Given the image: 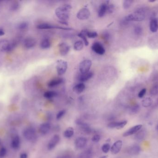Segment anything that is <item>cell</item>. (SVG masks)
<instances>
[{
	"mask_svg": "<svg viewBox=\"0 0 158 158\" xmlns=\"http://www.w3.org/2000/svg\"><path fill=\"white\" fill-rule=\"evenodd\" d=\"M10 42L6 40H0V51L1 52H7L10 46Z\"/></svg>",
	"mask_w": 158,
	"mask_h": 158,
	"instance_id": "ffe728a7",
	"label": "cell"
},
{
	"mask_svg": "<svg viewBox=\"0 0 158 158\" xmlns=\"http://www.w3.org/2000/svg\"><path fill=\"white\" fill-rule=\"evenodd\" d=\"M60 140V138L58 135H54L48 143L47 146L48 150H51L53 149L59 142Z\"/></svg>",
	"mask_w": 158,
	"mask_h": 158,
	"instance_id": "30bf717a",
	"label": "cell"
},
{
	"mask_svg": "<svg viewBox=\"0 0 158 158\" xmlns=\"http://www.w3.org/2000/svg\"><path fill=\"white\" fill-rule=\"evenodd\" d=\"M60 53L62 56H65L69 53L70 47L66 43H62L59 45Z\"/></svg>",
	"mask_w": 158,
	"mask_h": 158,
	"instance_id": "9a60e30c",
	"label": "cell"
},
{
	"mask_svg": "<svg viewBox=\"0 0 158 158\" xmlns=\"http://www.w3.org/2000/svg\"><path fill=\"white\" fill-rule=\"evenodd\" d=\"M134 31H135V34L137 35H141L142 33V28L141 26H137L135 27Z\"/></svg>",
	"mask_w": 158,
	"mask_h": 158,
	"instance_id": "ab89813d",
	"label": "cell"
},
{
	"mask_svg": "<svg viewBox=\"0 0 158 158\" xmlns=\"http://www.w3.org/2000/svg\"><path fill=\"white\" fill-rule=\"evenodd\" d=\"M123 142L121 140H118L115 142L110 148V151L113 155H116L120 152L122 148Z\"/></svg>",
	"mask_w": 158,
	"mask_h": 158,
	"instance_id": "9c48e42d",
	"label": "cell"
},
{
	"mask_svg": "<svg viewBox=\"0 0 158 158\" xmlns=\"http://www.w3.org/2000/svg\"><path fill=\"white\" fill-rule=\"evenodd\" d=\"M67 68V64L66 61L63 60H58L57 61V73L59 75H62L64 74Z\"/></svg>",
	"mask_w": 158,
	"mask_h": 158,
	"instance_id": "5b68a950",
	"label": "cell"
},
{
	"mask_svg": "<svg viewBox=\"0 0 158 158\" xmlns=\"http://www.w3.org/2000/svg\"><path fill=\"white\" fill-rule=\"evenodd\" d=\"M51 129V126L49 123H44L40 125L39 131L42 135H46L49 133Z\"/></svg>",
	"mask_w": 158,
	"mask_h": 158,
	"instance_id": "5bb4252c",
	"label": "cell"
},
{
	"mask_svg": "<svg viewBox=\"0 0 158 158\" xmlns=\"http://www.w3.org/2000/svg\"><path fill=\"white\" fill-rule=\"evenodd\" d=\"M28 26H29V24L28 22L24 21L19 24L18 26V28L19 29L23 30L27 29V28H28Z\"/></svg>",
	"mask_w": 158,
	"mask_h": 158,
	"instance_id": "836d02e7",
	"label": "cell"
},
{
	"mask_svg": "<svg viewBox=\"0 0 158 158\" xmlns=\"http://www.w3.org/2000/svg\"><path fill=\"white\" fill-rule=\"evenodd\" d=\"M149 1L150 3H153V2H155V1Z\"/></svg>",
	"mask_w": 158,
	"mask_h": 158,
	"instance_id": "db71d44e",
	"label": "cell"
},
{
	"mask_svg": "<svg viewBox=\"0 0 158 158\" xmlns=\"http://www.w3.org/2000/svg\"><path fill=\"white\" fill-rule=\"evenodd\" d=\"M100 140V136L99 135H94L93 137H92V140L93 142L95 143H98L99 142Z\"/></svg>",
	"mask_w": 158,
	"mask_h": 158,
	"instance_id": "bcb514c9",
	"label": "cell"
},
{
	"mask_svg": "<svg viewBox=\"0 0 158 158\" xmlns=\"http://www.w3.org/2000/svg\"><path fill=\"white\" fill-rule=\"evenodd\" d=\"M84 47V44L82 41L79 40L76 42L74 44V49L76 51H80Z\"/></svg>",
	"mask_w": 158,
	"mask_h": 158,
	"instance_id": "1f68e13d",
	"label": "cell"
},
{
	"mask_svg": "<svg viewBox=\"0 0 158 158\" xmlns=\"http://www.w3.org/2000/svg\"><path fill=\"white\" fill-rule=\"evenodd\" d=\"M150 29L153 33H155L158 31V21L156 18L152 19L150 21Z\"/></svg>",
	"mask_w": 158,
	"mask_h": 158,
	"instance_id": "603a6c76",
	"label": "cell"
},
{
	"mask_svg": "<svg viewBox=\"0 0 158 158\" xmlns=\"http://www.w3.org/2000/svg\"><path fill=\"white\" fill-rule=\"evenodd\" d=\"M87 31V30H84L82 31L80 33H79L78 34V36L80 37L83 40L84 44H85L86 46H89V41L87 40L86 37Z\"/></svg>",
	"mask_w": 158,
	"mask_h": 158,
	"instance_id": "4316f807",
	"label": "cell"
},
{
	"mask_svg": "<svg viewBox=\"0 0 158 158\" xmlns=\"http://www.w3.org/2000/svg\"><path fill=\"white\" fill-rule=\"evenodd\" d=\"M63 79L61 78H58V79H54L51 81L49 82L48 84V86L49 87L52 88L54 87L58 86V85L63 83Z\"/></svg>",
	"mask_w": 158,
	"mask_h": 158,
	"instance_id": "d4e9b609",
	"label": "cell"
},
{
	"mask_svg": "<svg viewBox=\"0 0 158 158\" xmlns=\"http://www.w3.org/2000/svg\"><path fill=\"white\" fill-rule=\"evenodd\" d=\"M74 134V130L72 127H69L67 128L66 130H65L63 133V135L66 138H70L73 136Z\"/></svg>",
	"mask_w": 158,
	"mask_h": 158,
	"instance_id": "83f0119b",
	"label": "cell"
},
{
	"mask_svg": "<svg viewBox=\"0 0 158 158\" xmlns=\"http://www.w3.org/2000/svg\"><path fill=\"white\" fill-rule=\"evenodd\" d=\"M60 23L62 24H63V25H68V24H67V21H59Z\"/></svg>",
	"mask_w": 158,
	"mask_h": 158,
	"instance_id": "f907efd6",
	"label": "cell"
},
{
	"mask_svg": "<svg viewBox=\"0 0 158 158\" xmlns=\"http://www.w3.org/2000/svg\"><path fill=\"white\" fill-rule=\"evenodd\" d=\"M85 89V84L83 83H80L74 86L73 88V91L77 94H80Z\"/></svg>",
	"mask_w": 158,
	"mask_h": 158,
	"instance_id": "484cf974",
	"label": "cell"
},
{
	"mask_svg": "<svg viewBox=\"0 0 158 158\" xmlns=\"http://www.w3.org/2000/svg\"><path fill=\"white\" fill-rule=\"evenodd\" d=\"M66 110H64V109H63V110H61L59 112L57 113V116H56V118L58 120H59L61 119H62L63 118V116H64L65 114H66Z\"/></svg>",
	"mask_w": 158,
	"mask_h": 158,
	"instance_id": "74e56055",
	"label": "cell"
},
{
	"mask_svg": "<svg viewBox=\"0 0 158 158\" xmlns=\"http://www.w3.org/2000/svg\"><path fill=\"white\" fill-rule=\"evenodd\" d=\"M145 8H139L135 13L126 16L124 18L123 21L124 22H128L132 21H142L145 18Z\"/></svg>",
	"mask_w": 158,
	"mask_h": 158,
	"instance_id": "6da1fadb",
	"label": "cell"
},
{
	"mask_svg": "<svg viewBox=\"0 0 158 158\" xmlns=\"http://www.w3.org/2000/svg\"><path fill=\"white\" fill-rule=\"evenodd\" d=\"M50 41L48 39H45L43 40L40 44V47L43 49H48V48H50Z\"/></svg>",
	"mask_w": 158,
	"mask_h": 158,
	"instance_id": "f546056e",
	"label": "cell"
},
{
	"mask_svg": "<svg viewBox=\"0 0 158 158\" xmlns=\"http://www.w3.org/2000/svg\"><path fill=\"white\" fill-rule=\"evenodd\" d=\"M71 9L72 7L70 5L66 4L57 8L55 13L57 16L61 21H67L69 18L70 12Z\"/></svg>",
	"mask_w": 158,
	"mask_h": 158,
	"instance_id": "7a4b0ae2",
	"label": "cell"
},
{
	"mask_svg": "<svg viewBox=\"0 0 158 158\" xmlns=\"http://www.w3.org/2000/svg\"><path fill=\"white\" fill-rule=\"evenodd\" d=\"M57 96V93L53 91H48L44 93V96L47 99L52 98Z\"/></svg>",
	"mask_w": 158,
	"mask_h": 158,
	"instance_id": "4dcf8cb0",
	"label": "cell"
},
{
	"mask_svg": "<svg viewBox=\"0 0 158 158\" xmlns=\"http://www.w3.org/2000/svg\"><path fill=\"white\" fill-rule=\"evenodd\" d=\"M93 151L90 148L83 151L79 155L78 158H92Z\"/></svg>",
	"mask_w": 158,
	"mask_h": 158,
	"instance_id": "7402d4cb",
	"label": "cell"
},
{
	"mask_svg": "<svg viewBox=\"0 0 158 158\" xmlns=\"http://www.w3.org/2000/svg\"><path fill=\"white\" fill-rule=\"evenodd\" d=\"M150 93L153 95H157L158 93V86H155L153 87L150 90Z\"/></svg>",
	"mask_w": 158,
	"mask_h": 158,
	"instance_id": "f6af8a7d",
	"label": "cell"
},
{
	"mask_svg": "<svg viewBox=\"0 0 158 158\" xmlns=\"http://www.w3.org/2000/svg\"><path fill=\"white\" fill-rule=\"evenodd\" d=\"M76 123L80 128L81 130L85 133L90 134L92 132V129L89 124L85 123L81 120H76Z\"/></svg>",
	"mask_w": 158,
	"mask_h": 158,
	"instance_id": "8992f818",
	"label": "cell"
},
{
	"mask_svg": "<svg viewBox=\"0 0 158 158\" xmlns=\"http://www.w3.org/2000/svg\"><path fill=\"white\" fill-rule=\"evenodd\" d=\"M0 144H1V141H0Z\"/></svg>",
	"mask_w": 158,
	"mask_h": 158,
	"instance_id": "11a10c76",
	"label": "cell"
},
{
	"mask_svg": "<svg viewBox=\"0 0 158 158\" xmlns=\"http://www.w3.org/2000/svg\"><path fill=\"white\" fill-rule=\"evenodd\" d=\"M140 109V108L139 105L136 104V105L132 107L130 109V113L132 114H137V113L139 111Z\"/></svg>",
	"mask_w": 158,
	"mask_h": 158,
	"instance_id": "d590c367",
	"label": "cell"
},
{
	"mask_svg": "<svg viewBox=\"0 0 158 158\" xmlns=\"http://www.w3.org/2000/svg\"><path fill=\"white\" fill-rule=\"evenodd\" d=\"M127 121H121V122H112L108 124V128L110 129H121L124 128L127 124Z\"/></svg>",
	"mask_w": 158,
	"mask_h": 158,
	"instance_id": "ba28073f",
	"label": "cell"
},
{
	"mask_svg": "<svg viewBox=\"0 0 158 158\" xmlns=\"http://www.w3.org/2000/svg\"><path fill=\"white\" fill-rule=\"evenodd\" d=\"M136 138L137 139V140H142L144 137V133L143 131H140L139 132L136 134Z\"/></svg>",
	"mask_w": 158,
	"mask_h": 158,
	"instance_id": "7bdbcfd3",
	"label": "cell"
},
{
	"mask_svg": "<svg viewBox=\"0 0 158 158\" xmlns=\"http://www.w3.org/2000/svg\"><path fill=\"white\" fill-rule=\"evenodd\" d=\"M7 153V150L6 148H1L0 149V157L1 158H4Z\"/></svg>",
	"mask_w": 158,
	"mask_h": 158,
	"instance_id": "b9f144b4",
	"label": "cell"
},
{
	"mask_svg": "<svg viewBox=\"0 0 158 158\" xmlns=\"http://www.w3.org/2000/svg\"><path fill=\"white\" fill-rule=\"evenodd\" d=\"M90 16L89 10L87 8H82L79 10L77 14V17L80 20H87Z\"/></svg>",
	"mask_w": 158,
	"mask_h": 158,
	"instance_id": "52a82bcc",
	"label": "cell"
},
{
	"mask_svg": "<svg viewBox=\"0 0 158 158\" xmlns=\"http://www.w3.org/2000/svg\"><path fill=\"white\" fill-rule=\"evenodd\" d=\"M93 76V73L92 72H88L86 73L82 74L79 77V81L82 82H86L92 78Z\"/></svg>",
	"mask_w": 158,
	"mask_h": 158,
	"instance_id": "d6986e66",
	"label": "cell"
},
{
	"mask_svg": "<svg viewBox=\"0 0 158 158\" xmlns=\"http://www.w3.org/2000/svg\"><path fill=\"white\" fill-rule=\"evenodd\" d=\"M20 7V4L17 2H14L12 4L10 7V10L12 11H16Z\"/></svg>",
	"mask_w": 158,
	"mask_h": 158,
	"instance_id": "60d3db41",
	"label": "cell"
},
{
	"mask_svg": "<svg viewBox=\"0 0 158 158\" xmlns=\"http://www.w3.org/2000/svg\"><path fill=\"white\" fill-rule=\"evenodd\" d=\"M92 49L95 53L99 55H103L106 52L103 46L99 42L94 43L92 46Z\"/></svg>",
	"mask_w": 158,
	"mask_h": 158,
	"instance_id": "7c38bea8",
	"label": "cell"
},
{
	"mask_svg": "<svg viewBox=\"0 0 158 158\" xmlns=\"http://www.w3.org/2000/svg\"><path fill=\"white\" fill-rule=\"evenodd\" d=\"M146 90L145 88L142 89V90L139 92L138 97L140 98H142V97H144V96L145 95L146 93Z\"/></svg>",
	"mask_w": 158,
	"mask_h": 158,
	"instance_id": "7dc6e473",
	"label": "cell"
},
{
	"mask_svg": "<svg viewBox=\"0 0 158 158\" xmlns=\"http://www.w3.org/2000/svg\"><path fill=\"white\" fill-rule=\"evenodd\" d=\"M133 1L131 0H125L123 2V7L125 10H128L130 8Z\"/></svg>",
	"mask_w": 158,
	"mask_h": 158,
	"instance_id": "d6a6232c",
	"label": "cell"
},
{
	"mask_svg": "<svg viewBox=\"0 0 158 158\" xmlns=\"http://www.w3.org/2000/svg\"><path fill=\"white\" fill-rule=\"evenodd\" d=\"M16 42H15V41H13V42L10 43V46L8 47V48L7 52H12V51L14 49V48L16 47Z\"/></svg>",
	"mask_w": 158,
	"mask_h": 158,
	"instance_id": "f35d334b",
	"label": "cell"
},
{
	"mask_svg": "<svg viewBox=\"0 0 158 158\" xmlns=\"http://www.w3.org/2000/svg\"><path fill=\"white\" fill-rule=\"evenodd\" d=\"M156 130H157V131L158 132V123L157 124V126H156Z\"/></svg>",
	"mask_w": 158,
	"mask_h": 158,
	"instance_id": "f5cc1de1",
	"label": "cell"
},
{
	"mask_svg": "<svg viewBox=\"0 0 158 158\" xmlns=\"http://www.w3.org/2000/svg\"><path fill=\"white\" fill-rule=\"evenodd\" d=\"M5 34V32L2 29H0V36H3Z\"/></svg>",
	"mask_w": 158,
	"mask_h": 158,
	"instance_id": "681fc988",
	"label": "cell"
},
{
	"mask_svg": "<svg viewBox=\"0 0 158 158\" xmlns=\"http://www.w3.org/2000/svg\"><path fill=\"white\" fill-rule=\"evenodd\" d=\"M100 158H107V157L106 156H102V157H101Z\"/></svg>",
	"mask_w": 158,
	"mask_h": 158,
	"instance_id": "816d5d0a",
	"label": "cell"
},
{
	"mask_svg": "<svg viewBox=\"0 0 158 158\" xmlns=\"http://www.w3.org/2000/svg\"><path fill=\"white\" fill-rule=\"evenodd\" d=\"M92 64V61L90 60H86L82 61L79 66V69L81 73L84 74L89 72Z\"/></svg>",
	"mask_w": 158,
	"mask_h": 158,
	"instance_id": "277c9868",
	"label": "cell"
},
{
	"mask_svg": "<svg viewBox=\"0 0 158 158\" xmlns=\"http://www.w3.org/2000/svg\"><path fill=\"white\" fill-rule=\"evenodd\" d=\"M115 10V6L113 4L108 5L107 6V12L109 14H111Z\"/></svg>",
	"mask_w": 158,
	"mask_h": 158,
	"instance_id": "ee69618b",
	"label": "cell"
},
{
	"mask_svg": "<svg viewBox=\"0 0 158 158\" xmlns=\"http://www.w3.org/2000/svg\"><path fill=\"white\" fill-rule=\"evenodd\" d=\"M87 143V139L85 137H78L74 142V145L77 148L82 149L85 147Z\"/></svg>",
	"mask_w": 158,
	"mask_h": 158,
	"instance_id": "4fadbf2b",
	"label": "cell"
},
{
	"mask_svg": "<svg viewBox=\"0 0 158 158\" xmlns=\"http://www.w3.org/2000/svg\"><path fill=\"white\" fill-rule=\"evenodd\" d=\"M98 34L96 32H93V31H88L86 33V36L90 38H95L98 36Z\"/></svg>",
	"mask_w": 158,
	"mask_h": 158,
	"instance_id": "8d00e7d4",
	"label": "cell"
},
{
	"mask_svg": "<svg viewBox=\"0 0 158 158\" xmlns=\"http://www.w3.org/2000/svg\"><path fill=\"white\" fill-rule=\"evenodd\" d=\"M140 152H141V148L139 146L137 145L133 146H131L128 150V153H129V155H138Z\"/></svg>",
	"mask_w": 158,
	"mask_h": 158,
	"instance_id": "44dd1931",
	"label": "cell"
},
{
	"mask_svg": "<svg viewBox=\"0 0 158 158\" xmlns=\"http://www.w3.org/2000/svg\"><path fill=\"white\" fill-rule=\"evenodd\" d=\"M36 41L35 39L31 37L27 38L24 41V46L27 48H31L36 46Z\"/></svg>",
	"mask_w": 158,
	"mask_h": 158,
	"instance_id": "2e32d148",
	"label": "cell"
},
{
	"mask_svg": "<svg viewBox=\"0 0 158 158\" xmlns=\"http://www.w3.org/2000/svg\"><path fill=\"white\" fill-rule=\"evenodd\" d=\"M20 158H28V155L26 153H22L20 155Z\"/></svg>",
	"mask_w": 158,
	"mask_h": 158,
	"instance_id": "c3c4849f",
	"label": "cell"
},
{
	"mask_svg": "<svg viewBox=\"0 0 158 158\" xmlns=\"http://www.w3.org/2000/svg\"><path fill=\"white\" fill-rule=\"evenodd\" d=\"M20 146V139L18 135H15L13 137L12 142H11V146L14 149H18Z\"/></svg>",
	"mask_w": 158,
	"mask_h": 158,
	"instance_id": "ac0fdd59",
	"label": "cell"
},
{
	"mask_svg": "<svg viewBox=\"0 0 158 158\" xmlns=\"http://www.w3.org/2000/svg\"><path fill=\"white\" fill-rule=\"evenodd\" d=\"M109 5V1H105L101 4L99 9L98 15L99 17H102L107 12V6Z\"/></svg>",
	"mask_w": 158,
	"mask_h": 158,
	"instance_id": "e0dca14e",
	"label": "cell"
},
{
	"mask_svg": "<svg viewBox=\"0 0 158 158\" xmlns=\"http://www.w3.org/2000/svg\"><path fill=\"white\" fill-rule=\"evenodd\" d=\"M110 148H111V146L109 143H106V144H104L102 146V151L104 153H108L110 150Z\"/></svg>",
	"mask_w": 158,
	"mask_h": 158,
	"instance_id": "e575fe53",
	"label": "cell"
},
{
	"mask_svg": "<svg viewBox=\"0 0 158 158\" xmlns=\"http://www.w3.org/2000/svg\"><path fill=\"white\" fill-rule=\"evenodd\" d=\"M37 27L39 29H54V28H57V29L60 28L58 26H54V25L47 23L40 24L37 25Z\"/></svg>",
	"mask_w": 158,
	"mask_h": 158,
	"instance_id": "cb8c5ba5",
	"label": "cell"
},
{
	"mask_svg": "<svg viewBox=\"0 0 158 158\" xmlns=\"http://www.w3.org/2000/svg\"><path fill=\"white\" fill-rule=\"evenodd\" d=\"M142 127V125H137L133 127L123 133V137H128L137 133L139 130H141Z\"/></svg>",
	"mask_w": 158,
	"mask_h": 158,
	"instance_id": "8fae6325",
	"label": "cell"
},
{
	"mask_svg": "<svg viewBox=\"0 0 158 158\" xmlns=\"http://www.w3.org/2000/svg\"><path fill=\"white\" fill-rule=\"evenodd\" d=\"M153 103V100L150 97L145 98L142 101V105L145 108L150 107L152 104Z\"/></svg>",
	"mask_w": 158,
	"mask_h": 158,
	"instance_id": "f1b7e54d",
	"label": "cell"
},
{
	"mask_svg": "<svg viewBox=\"0 0 158 158\" xmlns=\"http://www.w3.org/2000/svg\"><path fill=\"white\" fill-rule=\"evenodd\" d=\"M23 134L25 138L29 142H35L37 139L36 131L33 127H28L25 129Z\"/></svg>",
	"mask_w": 158,
	"mask_h": 158,
	"instance_id": "3957f363",
	"label": "cell"
}]
</instances>
